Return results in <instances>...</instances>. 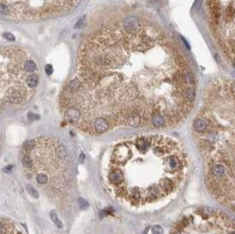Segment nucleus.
I'll use <instances>...</instances> for the list:
<instances>
[{
	"label": "nucleus",
	"mask_w": 235,
	"mask_h": 234,
	"mask_svg": "<svg viewBox=\"0 0 235 234\" xmlns=\"http://www.w3.org/2000/svg\"><path fill=\"white\" fill-rule=\"evenodd\" d=\"M50 216H51V219H52V221L54 222V224H55V226H58L59 228H62V223H61L60 219L58 218L56 213H54V211H51V213H50Z\"/></svg>",
	"instance_id": "nucleus-8"
},
{
	"label": "nucleus",
	"mask_w": 235,
	"mask_h": 234,
	"mask_svg": "<svg viewBox=\"0 0 235 234\" xmlns=\"http://www.w3.org/2000/svg\"><path fill=\"white\" fill-rule=\"evenodd\" d=\"M78 203H79V205H80V207L81 208H85V207H88V203L85 201V199H79L78 201Z\"/></svg>",
	"instance_id": "nucleus-12"
},
{
	"label": "nucleus",
	"mask_w": 235,
	"mask_h": 234,
	"mask_svg": "<svg viewBox=\"0 0 235 234\" xmlns=\"http://www.w3.org/2000/svg\"><path fill=\"white\" fill-rule=\"evenodd\" d=\"M52 72H53V69H52L51 65H47V66H46V73H47L48 75H51Z\"/></svg>",
	"instance_id": "nucleus-13"
},
{
	"label": "nucleus",
	"mask_w": 235,
	"mask_h": 234,
	"mask_svg": "<svg viewBox=\"0 0 235 234\" xmlns=\"http://www.w3.org/2000/svg\"><path fill=\"white\" fill-rule=\"evenodd\" d=\"M27 189H28V190H29V193H31V194L33 195V196L35 197V198H38V197H39V194H38L37 191L35 190V188H34V187H31V185L28 184V185H27Z\"/></svg>",
	"instance_id": "nucleus-10"
},
{
	"label": "nucleus",
	"mask_w": 235,
	"mask_h": 234,
	"mask_svg": "<svg viewBox=\"0 0 235 234\" xmlns=\"http://www.w3.org/2000/svg\"><path fill=\"white\" fill-rule=\"evenodd\" d=\"M152 232L153 234H163L164 233V229L159 226H155L152 228Z\"/></svg>",
	"instance_id": "nucleus-9"
},
{
	"label": "nucleus",
	"mask_w": 235,
	"mask_h": 234,
	"mask_svg": "<svg viewBox=\"0 0 235 234\" xmlns=\"http://www.w3.org/2000/svg\"><path fill=\"white\" fill-rule=\"evenodd\" d=\"M3 37L6 38L8 41H14V40H15V37L11 33H4L3 34Z\"/></svg>",
	"instance_id": "nucleus-11"
},
{
	"label": "nucleus",
	"mask_w": 235,
	"mask_h": 234,
	"mask_svg": "<svg viewBox=\"0 0 235 234\" xmlns=\"http://www.w3.org/2000/svg\"><path fill=\"white\" fill-rule=\"evenodd\" d=\"M36 181H37L39 184L46 185L49 182V177H48V174H43V172H40V174H36Z\"/></svg>",
	"instance_id": "nucleus-7"
},
{
	"label": "nucleus",
	"mask_w": 235,
	"mask_h": 234,
	"mask_svg": "<svg viewBox=\"0 0 235 234\" xmlns=\"http://www.w3.org/2000/svg\"><path fill=\"white\" fill-rule=\"evenodd\" d=\"M193 130L207 166L210 192L235 210V81H211Z\"/></svg>",
	"instance_id": "nucleus-3"
},
{
	"label": "nucleus",
	"mask_w": 235,
	"mask_h": 234,
	"mask_svg": "<svg viewBox=\"0 0 235 234\" xmlns=\"http://www.w3.org/2000/svg\"><path fill=\"white\" fill-rule=\"evenodd\" d=\"M80 0H1L2 14L21 20H35L62 14Z\"/></svg>",
	"instance_id": "nucleus-6"
},
{
	"label": "nucleus",
	"mask_w": 235,
	"mask_h": 234,
	"mask_svg": "<svg viewBox=\"0 0 235 234\" xmlns=\"http://www.w3.org/2000/svg\"><path fill=\"white\" fill-rule=\"evenodd\" d=\"M17 234H22V233H17Z\"/></svg>",
	"instance_id": "nucleus-15"
},
{
	"label": "nucleus",
	"mask_w": 235,
	"mask_h": 234,
	"mask_svg": "<svg viewBox=\"0 0 235 234\" xmlns=\"http://www.w3.org/2000/svg\"><path fill=\"white\" fill-rule=\"evenodd\" d=\"M196 81L182 48L136 17L103 26L79 47L76 76L61 95L65 120L165 128L190 114Z\"/></svg>",
	"instance_id": "nucleus-1"
},
{
	"label": "nucleus",
	"mask_w": 235,
	"mask_h": 234,
	"mask_svg": "<svg viewBox=\"0 0 235 234\" xmlns=\"http://www.w3.org/2000/svg\"><path fill=\"white\" fill-rule=\"evenodd\" d=\"M186 168V153L179 142L161 135H143L109 150L104 177L116 199L140 207L177 191Z\"/></svg>",
	"instance_id": "nucleus-2"
},
{
	"label": "nucleus",
	"mask_w": 235,
	"mask_h": 234,
	"mask_svg": "<svg viewBox=\"0 0 235 234\" xmlns=\"http://www.w3.org/2000/svg\"><path fill=\"white\" fill-rule=\"evenodd\" d=\"M28 117H29V118H36V119H38V118H39L38 116H35V115H34V114H31V113H29Z\"/></svg>",
	"instance_id": "nucleus-14"
},
{
	"label": "nucleus",
	"mask_w": 235,
	"mask_h": 234,
	"mask_svg": "<svg viewBox=\"0 0 235 234\" xmlns=\"http://www.w3.org/2000/svg\"><path fill=\"white\" fill-rule=\"evenodd\" d=\"M207 8L214 40L235 67V0H207Z\"/></svg>",
	"instance_id": "nucleus-5"
},
{
	"label": "nucleus",
	"mask_w": 235,
	"mask_h": 234,
	"mask_svg": "<svg viewBox=\"0 0 235 234\" xmlns=\"http://www.w3.org/2000/svg\"><path fill=\"white\" fill-rule=\"evenodd\" d=\"M31 53L20 47H8L1 51V99L10 104H22L33 95L28 78L37 72Z\"/></svg>",
	"instance_id": "nucleus-4"
}]
</instances>
